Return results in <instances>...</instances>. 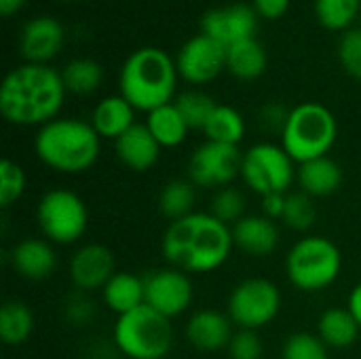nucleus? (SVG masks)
<instances>
[{
    "label": "nucleus",
    "mask_w": 361,
    "mask_h": 359,
    "mask_svg": "<svg viewBox=\"0 0 361 359\" xmlns=\"http://www.w3.org/2000/svg\"><path fill=\"white\" fill-rule=\"evenodd\" d=\"M195 205H197V186L190 180L184 178L169 180L159 193V212L169 222L195 214Z\"/></svg>",
    "instance_id": "nucleus-29"
},
{
    "label": "nucleus",
    "mask_w": 361,
    "mask_h": 359,
    "mask_svg": "<svg viewBox=\"0 0 361 359\" xmlns=\"http://www.w3.org/2000/svg\"><path fill=\"white\" fill-rule=\"evenodd\" d=\"M38 161L55 174L80 176L102 154V138L91 123L74 116H57L42 125L34 138Z\"/></svg>",
    "instance_id": "nucleus-3"
},
{
    "label": "nucleus",
    "mask_w": 361,
    "mask_h": 359,
    "mask_svg": "<svg viewBox=\"0 0 361 359\" xmlns=\"http://www.w3.org/2000/svg\"><path fill=\"white\" fill-rule=\"evenodd\" d=\"M173 343L171 320L148 305L116 317L112 328V345L127 359H165Z\"/></svg>",
    "instance_id": "nucleus-7"
},
{
    "label": "nucleus",
    "mask_w": 361,
    "mask_h": 359,
    "mask_svg": "<svg viewBox=\"0 0 361 359\" xmlns=\"http://www.w3.org/2000/svg\"><path fill=\"white\" fill-rule=\"evenodd\" d=\"M173 104L182 112V116L188 123V127L190 129H199V131H203V127L207 125L209 116L214 114V110L218 106V102H214V97H209L207 93L197 91V89L180 93L173 99Z\"/></svg>",
    "instance_id": "nucleus-32"
},
{
    "label": "nucleus",
    "mask_w": 361,
    "mask_h": 359,
    "mask_svg": "<svg viewBox=\"0 0 361 359\" xmlns=\"http://www.w3.org/2000/svg\"><path fill=\"white\" fill-rule=\"evenodd\" d=\"M66 30L49 15L34 17L19 32V53L25 63H49L63 47Z\"/></svg>",
    "instance_id": "nucleus-16"
},
{
    "label": "nucleus",
    "mask_w": 361,
    "mask_h": 359,
    "mask_svg": "<svg viewBox=\"0 0 361 359\" xmlns=\"http://www.w3.org/2000/svg\"><path fill=\"white\" fill-rule=\"evenodd\" d=\"M281 303V290L275 281L267 277H247L233 286L226 300V313L235 328L260 332L277 320Z\"/></svg>",
    "instance_id": "nucleus-10"
},
{
    "label": "nucleus",
    "mask_w": 361,
    "mask_h": 359,
    "mask_svg": "<svg viewBox=\"0 0 361 359\" xmlns=\"http://www.w3.org/2000/svg\"><path fill=\"white\" fill-rule=\"evenodd\" d=\"M258 15L250 4H228L212 8L201 19V34L218 40L222 47H233L256 36Z\"/></svg>",
    "instance_id": "nucleus-15"
},
{
    "label": "nucleus",
    "mask_w": 361,
    "mask_h": 359,
    "mask_svg": "<svg viewBox=\"0 0 361 359\" xmlns=\"http://www.w3.org/2000/svg\"><path fill=\"white\" fill-rule=\"evenodd\" d=\"M279 140L296 165L328 157L338 140V121L328 106L319 102H305L290 108Z\"/></svg>",
    "instance_id": "nucleus-5"
},
{
    "label": "nucleus",
    "mask_w": 361,
    "mask_h": 359,
    "mask_svg": "<svg viewBox=\"0 0 361 359\" xmlns=\"http://www.w3.org/2000/svg\"><path fill=\"white\" fill-rule=\"evenodd\" d=\"M178 66L159 47H142L133 51L118 76L121 95L140 112H152L173 102L178 87Z\"/></svg>",
    "instance_id": "nucleus-4"
},
{
    "label": "nucleus",
    "mask_w": 361,
    "mask_h": 359,
    "mask_svg": "<svg viewBox=\"0 0 361 359\" xmlns=\"http://www.w3.org/2000/svg\"><path fill=\"white\" fill-rule=\"evenodd\" d=\"M184 334L190 347H195L197 351L216 353L228 349V343L235 334V324L231 322L228 313L205 307L188 317Z\"/></svg>",
    "instance_id": "nucleus-17"
},
{
    "label": "nucleus",
    "mask_w": 361,
    "mask_h": 359,
    "mask_svg": "<svg viewBox=\"0 0 361 359\" xmlns=\"http://www.w3.org/2000/svg\"><path fill=\"white\" fill-rule=\"evenodd\" d=\"M144 284H146V305L169 320L184 315L195 300L192 279L188 273L180 269L163 267L150 271L144 277Z\"/></svg>",
    "instance_id": "nucleus-12"
},
{
    "label": "nucleus",
    "mask_w": 361,
    "mask_h": 359,
    "mask_svg": "<svg viewBox=\"0 0 361 359\" xmlns=\"http://www.w3.org/2000/svg\"><path fill=\"white\" fill-rule=\"evenodd\" d=\"M61 72L49 63H21L0 87V114L17 127H42L57 118L66 102Z\"/></svg>",
    "instance_id": "nucleus-2"
},
{
    "label": "nucleus",
    "mask_w": 361,
    "mask_h": 359,
    "mask_svg": "<svg viewBox=\"0 0 361 359\" xmlns=\"http://www.w3.org/2000/svg\"><path fill=\"white\" fill-rule=\"evenodd\" d=\"M233 250L231 226L209 212H195L169 222L161 239V254L167 264L188 275H207L222 269Z\"/></svg>",
    "instance_id": "nucleus-1"
},
{
    "label": "nucleus",
    "mask_w": 361,
    "mask_h": 359,
    "mask_svg": "<svg viewBox=\"0 0 361 359\" xmlns=\"http://www.w3.org/2000/svg\"><path fill=\"white\" fill-rule=\"evenodd\" d=\"M61 315L70 326L85 328L95 320L97 307H95V300L91 298V294L80 292V290H72L61 303Z\"/></svg>",
    "instance_id": "nucleus-37"
},
{
    "label": "nucleus",
    "mask_w": 361,
    "mask_h": 359,
    "mask_svg": "<svg viewBox=\"0 0 361 359\" xmlns=\"http://www.w3.org/2000/svg\"><path fill=\"white\" fill-rule=\"evenodd\" d=\"M245 207H247V201H245L243 190L237 188V186H226V188H220V190L214 193L209 214L216 216L220 222H224L228 226H235L243 216H247Z\"/></svg>",
    "instance_id": "nucleus-34"
},
{
    "label": "nucleus",
    "mask_w": 361,
    "mask_h": 359,
    "mask_svg": "<svg viewBox=\"0 0 361 359\" xmlns=\"http://www.w3.org/2000/svg\"><path fill=\"white\" fill-rule=\"evenodd\" d=\"M241 157L239 146L220 144L205 140L195 148L188 161V180L197 188H226L241 176Z\"/></svg>",
    "instance_id": "nucleus-11"
},
{
    "label": "nucleus",
    "mask_w": 361,
    "mask_h": 359,
    "mask_svg": "<svg viewBox=\"0 0 361 359\" xmlns=\"http://www.w3.org/2000/svg\"><path fill=\"white\" fill-rule=\"evenodd\" d=\"M135 108L118 93V95H108L97 102V106L91 112V125L97 131L102 140H112L116 142L125 131H129L137 121H135Z\"/></svg>",
    "instance_id": "nucleus-22"
},
{
    "label": "nucleus",
    "mask_w": 361,
    "mask_h": 359,
    "mask_svg": "<svg viewBox=\"0 0 361 359\" xmlns=\"http://www.w3.org/2000/svg\"><path fill=\"white\" fill-rule=\"evenodd\" d=\"M338 61L349 76L361 80V28L343 32L338 42Z\"/></svg>",
    "instance_id": "nucleus-38"
},
{
    "label": "nucleus",
    "mask_w": 361,
    "mask_h": 359,
    "mask_svg": "<svg viewBox=\"0 0 361 359\" xmlns=\"http://www.w3.org/2000/svg\"><path fill=\"white\" fill-rule=\"evenodd\" d=\"M63 2H70V0H63Z\"/></svg>",
    "instance_id": "nucleus-45"
},
{
    "label": "nucleus",
    "mask_w": 361,
    "mask_h": 359,
    "mask_svg": "<svg viewBox=\"0 0 361 359\" xmlns=\"http://www.w3.org/2000/svg\"><path fill=\"white\" fill-rule=\"evenodd\" d=\"M296 184L305 195L313 199L332 197L343 186V167L332 157H319L300 163L296 171Z\"/></svg>",
    "instance_id": "nucleus-21"
},
{
    "label": "nucleus",
    "mask_w": 361,
    "mask_h": 359,
    "mask_svg": "<svg viewBox=\"0 0 361 359\" xmlns=\"http://www.w3.org/2000/svg\"><path fill=\"white\" fill-rule=\"evenodd\" d=\"M102 300H104V307L116 317L135 311L137 307L146 305L144 277L129 273V271H116L112 279L104 286Z\"/></svg>",
    "instance_id": "nucleus-23"
},
{
    "label": "nucleus",
    "mask_w": 361,
    "mask_h": 359,
    "mask_svg": "<svg viewBox=\"0 0 361 359\" xmlns=\"http://www.w3.org/2000/svg\"><path fill=\"white\" fill-rule=\"evenodd\" d=\"M23 4H25V0H0V15H2V17H11V15H15Z\"/></svg>",
    "instance_id": "nucleus-44"
},
{
    "label": "nucleus",
    "mask_w": 361,
    "mask_h": 359,
    "mask_svg": "<svg viewBox=\"0 0 361 359\" xmlns=\"http://www.w3.org/2000/svg\"><path fill=\"white\" fill-rule=\"evenodd\" d=\"M317 21L330 32H347L361 15V0H315Z\"/></svg>",
    "instance_id": "nucleus-31"
},
{
    "label": "nucleus",
    "mask_w": 361,
    "mask_h": 359,
    "mask_svg": "<svg viewBox=\"0 0 361 359\" xmlns=\"http://www.w3.org/2000/svg\"><path fill=\"white\" fill-rule=\"evenodd\" d=\"M298 165L281 144L258 142L241 157V180L256 195H288L296 182Z\"/></svg>",
    "instance_id": "nucleus-9"
},
{
    "label": "nucleus",
    "mask_w": 361,
    "mask_h": 359,
    "mask_svg": "<svg viewBox=\"0 0 361 359\" xmlns=\"http://www.w3.org/2000/svg\"><path fill=\"white\" fill-rule=\"evenodd\" d=\"M178 74L190 85H207L226 70V47L207 34H197L182 44L176 57Z\"/></svg>",
    "instance_id": "nucleus-13"
},
{
    "label": "nucleus",
    "mask_w": 361,
    "mask_h": 359,
    "mask_svg": "<svg viewBox=\"0 0 361 359\" xmlns=\"http://www.w3.org/2000/svg\"><path fill=\"white\" fill-rule=\"evenodd\" d=\"M281 359H330V349L313 332H294L281 345Z\"/></svg>",
    "instance_id": "nucleus-36"
},
{
    "label": "nucleus",
    "mask_w": 361,
    "mask_h": 359,
    "mask_svg": "<svg viewBox=\"0 0 361 359\" xmlns=\"http://www.w3.org/2000/svg\"><path fill=\"white\" fill-rule=\"evenodd\" d=\"M226 351H228L231 359H262L264 358V343L256 330L237 328Z\"/></svg>",
    "instance_id": "nucleus-39"
},
{
    "label": "nucleus",
    "mask_w": 361,
    "mask_h": 359,
    "mask_svg": "<svg viewBox=\"0 0 361 359\" xmlns=\"http://www.w3.org/2000/svg\"><path fill=\"white\" fill-rule=\"evenodd\" d=\"M315 220H317V207H315L313 197L305 195L302 190L286 195V209H283L281 222L288 229L296 233H307L313 229Z\"/></svg>",
    "instance_id": "nucleus-33"
},
{
    "label": "nucleus",
    "mask_w": 361,
    "mask_h": 359,
    "mask_svg": "<svg viewBox=\"0 0 361 359\" xmlns=\"http://www.w3.org/2000/svg\"><path fill=\"white\" fill-rule=\"evenodd\" d=\"M11 269L27 281H44L57 269V252L44 237H23L8 252Z\"/></svg>",
    "instance_id": "nucleus-18"
},
{
    "label": "nucleus",
    "mask_w": 361,
    "mask_h": 359,
    "mask_svg": "<svg viewBox=\"0 0 361 359\" xmlns=\"http://www.w3.org/2000/svg\"><path fill=\"white\" fill-rule=\"evenodd\" d=\"M290 0H254V11L264 19H279L288 13Z\"/></svg>",
    "instance_id": "nucleus-41"
},
{
    "label": "nucleus",
    "mask_w": 361,
    "mask_h": 359,
    "mask_svg": "<svg viewBox=\"0 0 361 359\" xmlns=\"http://www.w3.org/2000/svg\"><path fill=\"white\" fill-rule=\"evenodd\" d=\"M161 146L146 127V123H135L114 142L116 159L131 171H148L161 159Z\"/></svg>",
    "instance_id": "nucleus-20"
},
{
    "label": "nucleus",
    "mask_w": 361,
    "mask_h": 359,
    "mask_svg": "<svg viewBox=\"0 0 361 359\" xmlns=\"http://www.w3.org/2000/svg\"><path fill=\"white\" fill-rule=\"evenodd\" d=\"M269 55L260 40L247 38L226 49V70L239 80H256L267 72Z\"/></svg>",
    "instance_id": "nucleus-25"
},
{
    "label": "nucleus",
    "mask_w": 361,
    "mask_h": 359,
    "mask_svg": "<svg viewBox=\"0 0 361 359\" xmlns=\"http://www.w3.org/2000/svg\"><path fill=\"white\" fill-rule=\"evenodd\" d=\"M347 309L351 311V315L355 317V322L360 324L361 328V281L351 288V292L347 296Z\"/></svg>",
    "instance_id": "nucleus-43"
},
{
    "label": "nucleus",
    "mask_w": 361,
    "mask_h": 359,
    "mask_svg": "<svg viewBox=\"0 0 361 359\" xmlns=\"http://www.w3.org/2000/svg\"><path fill=\"white\" fill-rule=\"evenodd\" d=\"M36 222L53 245H74L89 229V207L78 193L61 186L51 188L36 205Z\"/></svg>",
    "instance_id": "nucleus-8"
},
{
    "label": "nucleus",
    "mask_w": 361,
    "mask_h": 359,
    "mask_svg": "<svg viewBox=\"0 0 361 359\" xmlns=\"http://www.w3.org/2000/svg\"><path fill=\"white\" fill-rule=\"evenodd\" d=\"M283 209H286V195H267L262 197V214L271 220H279L281 222V216H283Z\"/></svg>",
    "instance_id": "nucleus-42"
},
{
    "label": "nucleus",
    "mask_w": 361,
    "mask_h": 359,
    "mask_svg": "<svg viewBox=\"0 0 361 359\" xmlns=\"http://www.w3.org/2000/svg\"><path fill=\"white\" fill-rule=\"evenodd\" d=\"M245 131H247V125H245L243 114L228 104H218L207 125L203 127L205 140L231 144V146H239V142L245 138Z\"/></svg>",
    "instance_id": "nucleus-28"
},
{
    "label": "nucleus",
    "mask_w": 361,
    "mask_h": 359,
    "mask_svg": "<svg viewBox=\"0 0 361 359\" xmlns=\"http://www.w3.org/2000/svg\"><path fill=\"white\" fill-rule=\"evenodd\" d=\"M360 19H361V15H360Z\"/></svg>",
    "instance_id": "nucleus-46"
},
{
    "label": "nucleus",
    "mask_w": 361,
    "mask_h": 359,
    "mask_svg": "<svg viewBox=\"0 0 361 359\" xmlns=\"http://www.w3.org/2000/svg\"><path fill=\"white\" fill-rule=\"evenodd\" d=\"M61 78L68 93L89 95L104 83V68L91 57H76L68 61L61 70Z\"/></svg>",
    "instance_id": "nucleus-30"
},
{
    "label": "nucleus",
    "mask_w": 361,
    "mask_h": 359,
    "mask_svg": "<svg viewBox=\"0 0 361 359\" xmlns=\"http://www.w3.org/2000/svg\"><path fill=\"white\" fill-rule=\"evenodd\" d=\"M36 328L34 311L27 303L19 298H11L0 309V339L6 347L25 345Z\"/></svg>",
    "instance_id": "nucleus-26"
},
{
    "label": "nucleus",
    "mask_w": 361,
    "mask_h": 359,
    "mask_svg": "<svg viewBox=\"0 0 361 359\" xmlns=\"http://www.w3.org/2000/svg\"><path fill=\"white\" fill-rule=\"evenodd\" d=\"M25 188H27L25 169L13 159H4L0 165V207L8 209L11 205L21 201Z\"/></svg>",
    "instance_id": "nucleus-35"
},
{
    "label": "nucleus",
    "mask_w": 361,
    "mask_h": 359,
    "mask_svg": "<svg viewBox=\"0 0 361 359\" xmlns=\"http://www.w3.org/2000/svg\"><path fill=\"white\" fill-rule=\"evenodd\" d=\"M343 271L341 248L324 235H305L286 256L288 281L305 292L315 294L334 286Z\"/></svg>",
    "instance_id": "nucleus-6"
},
{
    "label": "nucleus",
    "mask_w": 361,
    "mask_h": 359,
    "mask_svg": "<svg viewBox=\"0 0 361 359\" xmlns=\"http://www.w3.org/2000/svg\"><path fill=\"white\" fill-rule=\"evenodd\" d=\"M231 231L235 248L252 258L271 256L281 241L277 222L267 218L264 214H247L235 226H231Z\"/></svg>",
    "instance_id": "nucleus-19"
},
{
    "label": "nucleus",
    "mask_w": 361,
    "mask_h": 359,
    "mask_svg": "<svg viewBox=\"0 0 361 359\" xmlns=\"http://www.w3.org/2000/svg\"><path fill=\"white\" fill-rule=\"evenodd\" d=\"M146 127L150 129V133L154 135V140L159 142L161 148L182 146L186 142L188 131H190L188 123L184 121L182 112L178 110V106L173 102L148 112Z\"/></svg>",
    "instance_id": "nucleus-27"
},
{
    "label": "nucleus",
    "mask_w": 361,
    "mask_h": 359,
    "mask_svg": "<svg viewBox=\"0 0 361 359\" xmlns=\"http://www.w3.org/2000/svg\"><path fill=\"white\" fill-rule=\"evenodd\" d=\"M116 273V258L110 248L102 243H85L80 245L68 264V275L74 290L93 294L102 292L104 286Z\"/></svg>",
    "instance_id": "nucleus-14"
},
{
    "label": "nucleus",
    "mask_w": 361,
    "mask_h": 359,
    "mask_svg": "<svg viewBox=\"0 0 361 359\" xmlns=\"http://www.w3.org/2000/svg\"><path fill=\"white\" fill-rule=\"evenodd\" d=\"M288 114H290V110L286 106H281V104H267V106L260 108L258 123H260V127L267 133L281 135V131L286 127V121H288Z\"/></svg>",
    "instance_id": "nucleus-40"
},
{
    "label": "nucleus",
    "mask_w": 361,
    "mask_h": 359,
    "mask_svg": "<svg viewBox=\"0 0 361 359\" xmlns=\"http://www.w3.org/2000/svg\"><path fill=\"white\" fill-rule=\"evenodd\" d=\"M315 334L326 343L328 349L345 351L357 343L361 328L347 307H330L319 315Z\"/></svg>",
    "instance_id": "nucleus-24"
}]
</instances>
